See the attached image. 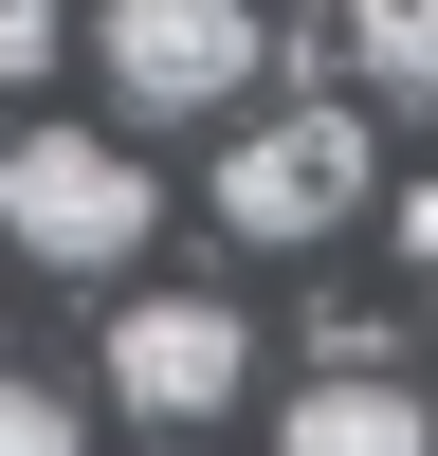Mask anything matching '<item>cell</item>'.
<instances>
[{
	"mask_svg": "<svg viewBox=\"0 0 438 456\" xmlns=\"http://www.w3.org/2000/svg\"><path fill=\"white\" fill-rule=\"evenodd\" d=\"M146 146L110 128H0V238L36 256V274H128L146 256Z\"/></svg>",
	"mask_w": 438,
	"mask_h": 456,
	"instance_id": "obj_1",
	"label": "cell"
},
{
	"mask_svg": "<svg viewBox=\"0 0 438 456\" xmlns=\"http://www.w3.org/2000/svg\"><path fill=\"white\" fill-rule=\"evenodd\" d=\"M219 219L238 238H347L365 219V110H256L238 146H219Z\"/></svg>",
	"mask_w": 438,
	"mask_h": 456,
	"instance_id": "obj_2",
	"label": "cell"
},
{
	"mask_svg": "<svg viewBox=\"0 0 438 456\" xmlns=\"http://www.w3.org/2000/svg\"><path fill=\"white\" fill-rule=\"evenodd\" d=\"M92 73L146 128H182V110H238L256 73H274V37H256L238 0H128V19H92Z\"/></svg>",
	"mask_w": 438,
	"mask_h": 456,
	"instance_id": "obj_3",
	"label": "cell"
},
{
	"mask_svg": "<svg viewBox=\"0 0 438 456\" xmlns=\"http://www.w3.org/2000/svg\"><path fill=\"white\" fill-rule=\"evenodd\" d=\"M238 384H256V329L219 311V292H128V311H110V402H128V420H219Z\"/></svg>",
	"mask_w": 438,
	"mask_h": 456,
	"instance_id": "obj_4",
	"label": "cell"
},
{
	"mask_svg": "<svg viewBox=\"0 0 438 456\" xmlns=\"http://www.w3.org/2000/svg\"><path fill=\"white\" fill-rule=\"evenodd\" d=\"M274 456H438V420H420V384H384V365H328V384H292Z\"/></svg>",
	"mask_w": 438,
	"mask_h": 456,
	"instance_id": "obj_5",
	"label": "cell"
},
{
	"mask_svg": "<svg viewBox=\"0 0 438 456\" xmlns=\"http://www.w3.org/2000/svg\"><path fill=\"white\" fill-rule=\"evenodd\" d=\"M347 73H384V92L438 110V0H365V19H347Z\"/></svg>",
	"mask_w": 438,
	"mask_h": 456,
	"instance_id": "obj_6",
	"label": "cell"
},
{
	"mask_svg": "<svg viewBox=\"0 0 438 456\" xmlns=\"http://www.w3.org/2000/svg\"><path fill=\"white\" fill-rule=\"evenodd\" d=\"M0 456H92V438H73L55 384H19V365H0Z\"/></svg>",
	"mask_w": 438,
	"mask_h": 456,
	"instance_id": "obj_7",
	"label": "cell"
},
{
	"mask_svg": "<svg viewBox=\"0 0 438 456\" xmlns=\"http://www.w3.org/2000/svg\"><path fill=\"white\" fill-rule=\"evenodd\" d=\"M19 73H55V19H36V0H0V92H19Z\"/></svg>",
	"mask_w": 438,
	"mask_h": 456,
	"instance_id": "obj_8",
	"label": "cell"
},
{
	"mask_svg": "<svg viewBox=\"0 0 438 456\" xmlns=\"http://www.w3.org/2000/svg\"><path fill=\"white\" fill-rule=\"evenodd\" d=\"M402 256H420V274H438V183H402Z\"/></svg>",
	"mask_w": 438,
	"mask_h": 456,
	"instance_id": "obj_9",
	"label": "cell"
}]
</instances>
